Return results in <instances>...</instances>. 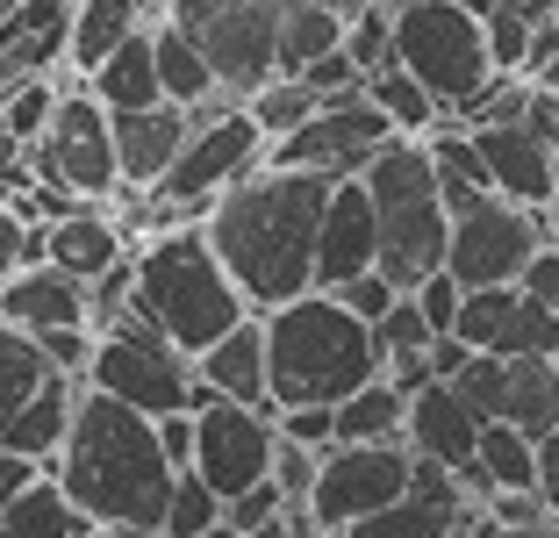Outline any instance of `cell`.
I'll list each match as a JSON object with an SVG mask.
<instances>
[{
	"mask_svg": "<svg viewBox=\"0 0 559 538\" xmlns=\"http://www.w3.org/2000/svg\"><path fill=\"white\" fill-rule=\"evenodd\" d=\"M330 187H337L330 173L265 159L259 173L230 179L201 209V230L237 273V288L251 294V309H280V302L316 288V237H323Z\"/></svg>",
	"mask_w": 559,
	"mask_h": 538,
	"instance_id": "cell-1",
	"label": "cell"
},
{
	"mask_svg": "<svg viewBox=\"0 0 559 538\" xmlns=\"http://www.w3.org/2000/svg\"><path fill=\"white\" fill-rule=\"evenodd\" d=\"M50 473L66 481V495L86 510L94 524H130V531H158L165 538V503H173V481L180 467L165 459L158 417L122 395L80 388V409H72V438L66 453L50 459Z\"/></svg>",
	"mask_w": 559,
	"mask_h": 538,
	"instance_id": "cell-2",
	"label": "cell"
},
{
	"mask_svg": "<svg viewBox=\"0 0 559 538\" xmlns=\"http://www.w3.org/2000/svg\"><path fill=\"white\" fill-rule=\"evenodd\" d=\"M265 352H273V409L345 402L366 381L388 374L373 324L330 288H309L295 302L265 309Z\"/></svg>",
	"mask_w": 559,
	"mask_h": 538,
	"instance_id": "cell-3",
	"label": "cell"
},
{
	"mask_svg": "<svg viewBox=\"0 0 559 538\" xmlns=\"http://www.w3.org/2000/svg\"><path fill=\"white\" fill-rule=\"evenodd\" d=\"M136 309L187 352H209L223 330H237L251 316V294L237 288V273L223 266V252L209 245L201 223H165L151 237H136Z\"/></svg>",
	"mask_w": 559,
	"mask_h": 538,
	"instance_id": "cell-4",
	"label": "cell"
},
{
	"mask_svg": "<svg viewBox=\"0 0 559 538\" xmlns=\"http://www.w3.org/2000/svg\"><path fill=\"white\" fill-rule=\"evenodd\" d=\"M359 179L380 215V273L402 294H416L430 273H444V252H452V201L438 187L430 144L424 137H395Z\"/></svg>",
	"mask_w": 559,
	"mask_h": 538,
	"instance_id": "cell-5",
	"label": "cell"
},
{
	"mask_svg": "<svg viewBox=\"0 0 559 538\" xmlns=\"http://www.w3.org/2000/svg\"><path fill=\"white\" fill-rule=\"evenodd\" d=\"M395 58L444 101V115H460L502 72L474 0H402L395 8Z\"/></svg>",
	"mask_w": 559,
	"mask_h": 538,
	"instance_id": "cell-6",
	"label": "cell"
},
{
	"mask_svg": "<svg viewBox=\"0 0 559 538\" xmlns=\"http://www.w3.org/2000/svg\"><path fill=\"white\" fill-rule=\"evenodd\" d=\"M86 381L108 388V395H122V402H136V409H151V417H165V409H194L201 359L187 352V344L165 338L130 294V302L100 324V344H94V359H86Z\"/></svg>",
	"mask_w": 559,
	"mask_h": 538,
	"instance_id": "cell-7",
	"label": "cell"
},
{
	"mask_svg": "<svg viewBox=\"0 0 559 538\" xmlns=\"http://www.w3.org/2000/svg\"><path fill=\"white\" fill-rule=\"evenodd\" d=\"M36 187H66L80 201H116L122 195V151H116V108L94 86H72L50 115V130L29 144Z\"/></svg>",
	"mask_w": 559,
	"mask_h": 538,
	"instance_id": "cell-8",
	"label": "cell"
},
{
	"mask_svg": "<svg viewBox=\"0 0 559 538\" xmlns=\"http://www.w3.org/2000/svg\"><path fill=\"white\" fill-rule=\"evenodd\" d=\"M165 15L201 44L223 94L251 101L280 80V0H165Z\"/></svg>",
	"mask_w": 559,
	"mask_h": 538,
	"instance_id": "cell-9",
	"label": "cell"
},
{
	"mask_svg": "<svg viewBox=\"0 0 559 538\" xmlns=\"http://www.w3.org/2000/svg\"><path fill=\"white\" fill-rule=\"evenodd\" d=\"M545 209L510 195H480L474 209L452 215V252L444 266L460 273V288H502V280H524V266L545 252Z\"/></svg>",
	"mask_w": 559,
	"mask_h": 538,
	"instance_id": "cell-10",
	"label": "cell"
},
{
	"mask_svg": "<svg viewBox=\"0 0 559 538\" xmlns=\"http://www.w3.org/2000/svg\"><path fill=\"white\" fill-rule=\"evenodd\" d=\"M395 137L402 130L388 122V108H380V101L359 86V94L323 101L301 130L273 137V144H265V159H273V165H309V173H330V179H352V173H366L380 151L395 144Z\"/></svg>",
	"mask_w": 559,
	"mask_h": 538,
	"instance_id": "cell-11",
	"label": "cell"
},
{
	"mask_svg": "<svg viewBox=\"0 0 559 538\" xmlns=\"http://www.w3.org/2000/svg\"><path fill=\"white\" fill-rule=\"evenodd\" d=\"M265 144H273V137H265V122L251 115V101H237V108H223V115H201L194 137H187V151L173 159V173H165L151 195L173 201V209H209L230 179L259 173Z\"/></svg>",
	"mask_w": 559,
	"mask_h": 538,
	"instance_id": "cell-12",
	"label": "cell"
},
{
	"mask_svg": "<svg viewBox=\"0 0 559 538\" xmlns=\"http://www.w3.org/2000/svg\"><path fill=\"white\" fill-rule=\"evenodd\" d=\"M409 473H416V445L409 438L330 445L323 473H316V489H309V510L323 517V531H352V524H366L373 510H388L395 495H409Z\"/></svg>",
	"mask_w": 559,
	"mask_h": 538,
	"instance_id": "cell-13",
	"label": "cell"
},
{
	"mask_svg": "<svg viewBox=\"0 0 559 538\" xmlns=\"http://www.w3.org/2000/svg\"><path fill=\"white\" fill-rule=\"evenodd\" d=\"M194 473H209L223 503L245 495L251 481H273V453H280V409H251L215 395L209 409H194Z\"/></svg>",
	"mask_w": 559,
	"mask_h": 538,
	"instance_id": "cell-14",
	"label": "cell"
},
{
	"mask_svg": "<svg viewBox=\"0 0 559 538\" xmlns=\"http://www.w3.org/2000/svg\"><path fill=\"white\" fill-rule=\"evenodd\" d=\"M474 517H480V495L466 489L444 459L416 453L409 495H395L388 510H373L366 524H352V538H452L460 524H474Z\"/></svg>",
	"mask_w": 559,
	"mask_h": 538,
	"instance_id": "cell-15",
	"label": "cell"
},
{
	"mask_svg": "<svg viewBox=\"0 0 559 538\" xmlns=\"http://www.w3.org/2000/svg\"><path fill=\"white\" fill-rule=\"evenodd\" d=\"M460 338L474 352H552L559 344V309H545L524 280H502V288H466L460 302Z\"/></svg>",
	"mask_w": 559,
	"mask_h": 538,
	"instance_id": "cell-16",
	"label": "cell"
},
{
	"mask_svg": "<svg viewBox=\"0 0 559 538\" xmlns=\"http://www.w3.org/2000/svg\"><path fill=\"white\" fill-rule=\"evenodd\" d=\"M0 324L36 330V338H44V330L94 324V280H80L72 266H58V259H29L22 273L0 280Z\"/></svg>",
	"mask_w": 559,
	"mask_h": 538,
	"instance_id": "cell-17",
	"label": "cell"
},
{
	"mask_svg": "<svg viewBox=\"0 0 559 538\" xmlns=\"http://www.w3.org/2000/svg\"><path fill=\"white\" fill-rule=\"evenodd\" d=\"M380 266V215L366 179H337L330 187V209H323V237H316V288H345V280L373 273Z\"/></svg>",
	"mask_w": 559,
	"mask_h": 538,
	"instance_id": "cell-18",
	"label": "cell"
},
{
	"mask_svg": "<svg viewBox=\"0 0 559 538\" xmlns=\"http://www.w3.org/2000/svg\"><path fill=\"white\" fill-rule=\"evenodd\" d=\"M480 424L488 417L460 395V381H424L409 395V445L424 459H444L452 473L480 467Z\"/></svg>",
	"mask_w": 559,
	"mask_h": 538,
	"instance_id": "cell-19",
	"label": "cell"
},
{
	"mask_svg": "<svg viewBox=\"0 0 559 538\" xmlns=\"http://www.w3.org/2000/svg\"><path fill=\"white\" fill-rule=\"evenodd\" d=\"M474 144H480V159H488V173H495V195L531 201V209H545V201L559 195V151L545 144L531 122H480Z\"/></svg>",
	"mask_w": 559,
	"mask_h": 538,
	"instance_id": "cell-20",
	"label": "cell"
},
{
	"mask_svg": "<svg viewBox=\"0 0 559 538\" xmlns=\"http://www.w3.org/2000/svg\"><path fill=\"white\" fill-rule=\"evenodd\" d=\"M72 8L80 0H15V15H0V86L72 66Z\"/></svg>",
	"mask_w": 559,
	"mask_h": 538,
	"instance_id": "cell-21",
	"label": "cell"
},
{
	"mask_svg": "<svg viewBox=\"0 0 559 538\" xmlns=\"http://www.w3.org/2000/svg\"><path fill=\"white\" fill-rule=\"evenodd\" d=\"M194 137V115L180 101H151V108H122L116 115V151H122V187H158L173 173V159Z\"/></svg>",
	"mask_w": 559,
	"mask_h": 538,
	"instance_id": "cell-22",
	"label": "cell"
},
{
	"mask_svg": "<svg viewBox=\"0 0 559 538\" xmlns=\"http://www.w3.org/2000/svg\"><path fill=\"white\" fill-rule=\"evenodd\" d=\"M201 359V381L215 395H230V402H251V409H273V352H265V309H251L237 330L209 344Z\"/></svg>",
	"mask_w": 559,
	"mask_h": 538,
	"instance_id": "cell-23",
	"label": "cell"
},
{
	"mask_svg": "<svg viewBox=\"0 0 559 538\" xmlns=\"http://www.w3.org/2000/svg\"><path fill=\"white\" fill-rule=\"evenodd\" d=\"M130 252H136V237L116 223V215H100V201H86V209H72V215H58V223H44V259L72 266L80 280L116 273Z\"/></svg>",
	"mask_w": 559,
	"mask_h": 538,
	"instance_id": "cell-24",
	"label": "cell"
},
{
	"mask_svg": "<svg viewBox=\"0 0 559 538\" xmlns=\"http://www.w3.org/2000/svg\"><path fill=\"white\" fill-rule=\"evenodd\" d=\"M80 388H86V374H66V366H58V374H50L44 388H36L29 402H22L15 417L0 424V445H15V453H29V459H44V467H50V459L66 453V438H72Z\"/></svg>",
	"mask_w": 559,
	"mask_h": 538,
	"instance_id": "cell-25",
	"label": "cell"
},
{
	"mask_svg": "<svg viewBox=\"0 0 559 538\" xmlns=\"http://www.w3.org/2000/svg\"><path fill=\"white\" fill-rule=\"evenodd\" d=\"M86 86H94L108 108H151V101H165V80H158V22L136 36H122L108 58H100L94 72H86Z\"/></svg>",
	"mask_w": 559,
	"mask_h": 538,
	"instance_id": "cell-26",
	"label": "cell"
},
{
	"mask_svg": "<svg viewBox=\"0 0 559 538\" xmlns=\"http://www.w3.org/2000/svg\"><path fill=\"white\" fill-rule=\"evenodd\" d=\"M158 15H165V0H80V8H72V72L86 80L122 36L151 30Z\"/></svg>",
	"mask_w": 559,
	"mask_h": 538,
	"instance_id": "cell-27",
	"label": "cell"
},
{
	"mask_svg": "<svg viewBox=\"0 0 559 538\" xmlns=\"http://www.w3.org/2000/svg\"><path fill=\"white\" fill-rule=\"evenodd\" d=\"M86 531H94V517L72 503L66 481H58L50 467L36 473L8 510H0V538H86Z\"/></svg>",
	"mask_w": 559,
	"mask_h": 538,
	"instance_id": "cell-28",
	"label": "cell"
},
{
	"mask_svg": "<svg viewBox=\"0 0 559 538\" xmlns=\"http://www.w3.org/2000/svg\"><path fill=\"white\" fill-rule=\"evenodd\" d=\"M388 438H409V388L380 374L337 402V445H388Z\"/></svg>",
	"mask_w": 559,
	"mask_h": 538,
	"instance_id": "cell-29",
	"label": "cell"
},
{
	"mask_svg": "<svg viewBox=\"0 0 559 538\" xmlns=\"http://www.w3.org/2000/svg\"><path fill=\"white\" fill-rule=\"evenodd\" d=\"M352 30L345 8H330V0H287L280 8V72H309L323 50H337Z\"/></svg>",
	"mask_w": 559,
	"mask_h": 538,
	"instance_id": "cell-30",
	"label": "cell"
},
{
	"mask_svg": "<svg viewBox=\"0 0 559 538\" xmlns=\"http://www.w3.org/2000/svg\"><path fill=\"white\" fill-rule=\"evenodd\" d=\"M502 424L531 431H559V359L552 352H516L510 359V409H502Z\"/></svg>",
	"mask_w": 559,
	"mask_h": 538,
	"instance_id": "cell-31",
	"label": "cell"
},
{
	"mask_svg": "<svg viewBox=\"0 0 559 538\" xmlns=\"http://www.w3.org/2000/svg\"><path fill=\"white\" fill-rule=\"evenodd\" d=\"M158 80H165V101H180V108H201V101L223 94L215 66L201 58V44L173 15H158Z\"/></svg>",
	"mask_w": 559,
	"mask_h": 538,
	"instance_id": "cell-32",
	"label": "cell"
},
{
	"mask_svg": "<svg viewBox=\"0 0 559 538\" xmlns=\"http://www.w3.org/2000/svg\"><path fill=\"white\" fill-rule=\"evenodd\" d=\"M366 94L388 108V122H395L402 137H430V130L444 122V101L430 94V86L416 80L402 58H395V66H380V72H366Z\"/></svg>",
	"mask_w": 559,
	"mask_h": 538,
	"instance_id": "cell-33",
	"label": "cell"
},
{
	"mask_svg": "<svg viewBox=\"0 0 559 538\" xmlns=\"http://www.w3.org/2000/svg\"><path fill=\"white\" fill-rule=\"evenodd\" d=\"M50 374H58V359L44 352V338H36V330L0 324V424H8V417H15V409L29 402Z\"/></svg>",
	"mask_w": 559,
	"mask_h": 538,
	"instance_id": "cell-34",
	"label": "cell"
},
{
	"mask_svg": "<svg viewBox=\"0 0 559 538\" xmlns=\"http://www.w3.org/2000/svg\"><path fill=\"white\" fill-rule=\"evenodd\" d=\"M480 467L495 489H538V438L495 417V424H480Z\"/></svg>",
	"mask_w": 559,
	"mask_h": 538,
	"instance_id": "cell-35",
	"label": "cell"
},
{
	"mask_svg": "<svg viewBox=\"0 0 559 538\" xmlns=\"http://www.w3.org/2000/svg\"><path fill=\"white\" fill-rule=\"evenodd\" d=\"M223 489H215L209 473H194L187 467L180 481H173V503H165V538H201V531H215L223 524Z\"/></svg>",
	"mask_w": 559,
	"mask_h": 538,
	"instance_id": "cell-36",
	"label": "cell"
},
{
	"mask_svg": "<svg viewBox=\"0 0 559 538\" xmlns=\"http://www.w3.org/2000/svg\"><path fill=\"white\" fill-rule=\"evenodd\" d=\"M58 101H66V86H50V72H29V80L0 86V122H8V130H15L22 144H36V137L50 130Z\"/></svg>",
	"mask_w": 559,
	"mask_h": 538,
	"instance_id": "cell-37",
	"label": "cell"
},
{
	"mask_svg": "<svg viewBox=\"0 0 559 538\" xmlns=\"http://www.w3.org/2000/svg\"><path fill=\"white\" fill-rule=\"evenodd\" d=\"M323 108V94H316L301 72H280V80H265L259 94H251V115L265 122V137H287V130H301L309 115Z\"/></svg>",
	"mask_w": 559,
	"mask_h": 538,
	"instance_id": "cell-38",
	"label": "cell"
},
{
	"mask_svg": "<svg viewBox=\"0 0 559 538\" xmlns=\"http://www.w3.org/2000/svg\"><path fill=\"white\" fill-rule=\"evenodd\" d=\"M373 338H380V359L395 366V359H424L430 344H438V324L424 316V302H416V294H402L395 309L373 324Z\"/></svg>",
	"mask_w": 559,
	"mask_h": 538,
	"instance_id": "cell-39",
	"label": "cell"
},
{
	"mask_svg": "<svg viewBox=\"0 0 559 538\" xmlns=\"http://www.w3.org/2000/svg\"><path fill=\"white\" fill-rule=\"evenodd\" d=\"M524 108H531V72H495V80L460 108V122L466 130H480V122H524Z\"/></svg>",
	"mask_w": 559,
	"mask_h": 538,
	"instance_id": "cell-40",
	"label": "cell"
},
{
	"mask_svg": "<svg viewBox=\"0 0 559 538\" xmlns=\"http://www.w3.org/2000/svg\"><path fill=\"white\" fill-rule=\"evenodd\" d=\"M345 50L366 72L395 66V8H388V0H366L359 15H352V30H345Z\"/></svg>",
	"mask_w": 559,
	"mask_h": 538,
	"instance_id": "cell-41",
	"label": "cell"
},
{
	"mask_svg": "<svg viewBox=\"0 0 559 538\" xmlns=\"http://www.w3.org/2000/svg\"><path fill=\"white\" fill-rule=\"evenodd\" d=\"M474 8H480V22H488L495 66H502V72H524V58H531V30H538V22H524L510 0H474Z\"/></svg>",
	"mask_w": 559,
	"mask_h": 538,
	"instance_id": "cell-42",
	"label": "cell"
},
{
	"mask_svg": "<svg viewBox=\"0 0 559 538\" xmlns=\"http://www.w3.org/2000/svg\"><path fill=\"white\" fill-rule=\"evenodd\" d=\"M460 395L495 424V417L510 409V359H502V352H474V359H466V374H460Z\"/></svg>",
	"mask_w": 559,
	"mask_h": 538,
	"instance_id": "cell-43",
	"label": "cell"
},
{
	"mask_svg": "<svg viewBox=\"0 0 559 538\" xmlns=\"http://www.w3.org/2000/svg\"><path fill=\"white\" fill-rule=\"evenodd\" d=\"M29 259H44V223H29L15 201H0V280L22 273Z\"/></svg>",
	"mask_w": 559,
	"mask_h": 538,
	"instance_id": "cell-44",
	"label": "cell"
},
{
	"mask_svg": "<svg viewBox=\"0 0 559 538\" xmlns=\"http://www.w3.org/2000/svg\"><path fill=\"white\" fill-rule=\"evenodd\" d=\"M280 438L330 453V445H337V402H295V409H280Z\"/></svg>",
	"mask_w": 559,
	"mask_h": 538,
	"instance_id": "cell-45",
	"label": "cell"
},
{
	"mask_svg": "<svg viewBox=\"0 0 559 538\" xmlns=\"http://www.w3.org/2000/svg\"><path fill=\"white\" fill-rule=\"evenodd\" d=\"M301 80H309L323 101H337V94H359V86H366V66L352 58L345 44H337V50H323V58H316V66L301 72Z\"/></svg>",
	"mask_w": 559,
	"mask_h": 538,
	"instance_id": "cell-46",
	"label": "cell"
},
{
	"mask_svg": "<svg viewBox=\"0 0 559 538\" xmlns=\"http://www.w3.org/2000/svg\"><path fill=\"white\" fill-rule=\"evenodd\" d=\"M280 503H287V489H280V481H251L245 495H230L223 524H237V531H265V524L280 517Z\"/></svg>",
	"mask_w": 559,
	"mask_h": 538,
	"instance_id": "cell-47",
	"label": "cell"
},
{
	"mask_svg": "<svg viewBox=\"0 0 559 538\" xmlns=\"http://www.w3.org/2000/svg\"><path fill=\"white\" fill-rule=\"evenodd\" d=\"M316 473H323V453H316V445H295V438H280V453H273V481H280V489L309 503Z\"/></svg>",
	"mask_w": 559,
	"mask_h": 538,
	"instance_id": "cell-48",
	"label": "cell"
},
{
	"mask_svg": "<svg viewBox=\"0 0 559 538\" xmlns=\"http://www.w3.org/2000/svg\"><path fill=\"white\" fill-rule=\"evenodd\" d=\"M416 302H424V316L438 324V338H444V330H460V302H466V288H460V273L444 266V273H430L424 288H416Z\"/></svg>",
	"mask_w": 559,
	"mask_h": 538,
	"instance_id": "cell-49",
	"label": "cell"
},
{
	"mask_svg": "<svg viewBox=\"0 0 559 538\" xmlns=\"http://www.w3.org/2000/svg\"><path fill=\"white\" fill-rule=\"evenodd\" d=\"M330 294H345V302L366 316V324H380V316H388V309L402 302V288H395L388 273H380V266H373V273H359V280H345V288H330Z\"/></svg>",
	"mask_w": 559,
	"mask_h": 538,
	"instance_id": "cell-50",
	"label": "cell"
},
{
	"mask_svg": "<svg viewBox=\"0 0 559 538\" xmlns=\"http://www.w3.org/2000/svg\"><path fill=\"white\" fill-rule=\"evenodd\" d=\"M158 438H165V459H173V467H194V438H201V431H194V409H165V417H158Z\"/></svg>",
	"mask_w": 559,
	"mask_h": 538,
	"instance_id": "cell-51",
	"label": "cell"
},
{
	"mask_svg": "<svg viewBox=\"0 0 559 538\" xmlns=\"http://www.w3.org/2000/svg\"><path fill=\"white\" fill-rule=\"evenodd\" d=\"M36 473H44V459H29V453H15V445H0V510L15 503L22 489H29Z\"/></svg>",
	"mask_w": 559,
	"mask_h": 538,
	"instance_id": "cell-52",
	"label": "cell"
},
{
	"mask_svg": "<svg viewBox=\"0 0 559 538\" xmlns=\"http://www.w3.org/2000/svg\"><path fill=\"white\" fill-rule=\"evenodd\" d=\"M524 288L538 294L545 309H559V245H552V237H545V252H538V259L524 266Z\"/></svg>",
	"mask_w": 559,
	"mask_h": 538,
	"instance_id": "cell-53",
	"label": "cell"
},
{
	"mask_svg": "<svg viewBox=\"0 0 559 538\" xmlns=\"http://www.w3.org/2000/svg\"><path fill=\"white\" fill-rule=\"evenodd\" d=\"M524 122H531V130H538L545 144L559 151V94H552V86H538V80H531V108H524Z\"/></svg>",
	"mask_w": 559,
	"mask_h": 538,
	"instance_id": "cell-54",
	"label": "cell"
},
{
	"mask_svg": "<svg viewBox=\"0 0 559 538\" xmlns=\"http://www.w3.org/2000/svg\"><path fill=\"white\" fill-rule=\"evenodd\" d=\"M538 489H545V503H552V517H559V431L538 438Z\"/></svg>",
	"mask_w": 559,
	"mask_h": 538,
	"instance_id": "cell-55",
	"label": "cell"
},
{
	"mask_svg": "<svg viewBox=\"0 0 559 538\" xmlns=\"http://www.w3.org/2000/svg\"><path fill=\"white\" fill-rule=\"evenodd\" d=\"M86 538H158V531H130V524H94Z\"/></svg>",
	"mask_w": 559,
	"mask_h": 538,
	"instance_id": "cell-56",
	"label": "cell"
},
{
	"mask_svg": "<svg viewBox=\"0 0 559 538\" xmlns=\"http://www.w3.org/2000/svg\"><path fill=\"white\" fill-rule=\"evenodd\" d=\"M531 80H538V86H552V94H559V58H552V66H538Z\"/></svg>",
	"mask_w": 559,
	"mask_h": 538,
	"instance_id": "cell-57",
	"label": "cell"
},
{
	"mask_svg": "<svg viewBox=\"0 0 559 538\" xmlns=\"http://www.w3.org/2000/svg\"><path fill=\"white\" fill-rule=\"evenodd\" d=\"M545 230H552V245H559V195L545 201Z\"/></svg>",
	"mask_w": 559,
	"mask_h": 538,
	"instance_id": "cell-58",
	"label": "cell"
},
{
	"mask_svg": "<svg viewBox=\"0 0 559 538\" xmlns=\"http://www.w3.org/2000/svg\"><path fill=\"white\" fill-rule=\"evenodd\" d=\"M201 538H251V531H237V524H215V531H201Z\"/></svg>",
	"mask_w": 559,
	"mask_h": 538,
	"instance_id": "cell-59",
	"label": "cell"
},
{
	"mask_svg": "<svg viewBox=\"0 0 559 538\" xmlns=\"http://www.w3.org/2000/svg\"><path fill=\"white\" fill-rule=\"evenodd\" d=\"M452 538H480V517H474V524H460V531H452Z\"/></svg>",
	"mask_w": 559,
	"mask_h": 538,
	"instance_id": "cell-60",
	"label": "cell"
},
{
	"mask_svg": "<svg viewBox=\"0 0 559 538\" xmlns=\"http://www.w3.org/2000/svg\"><path fill=\"white\" fill-rule=\"evenodd\" d=\"M0 15H15V0H0Z\"/></svg>",
	"mask_w": 559,
	"mask_h": 538,
	"instance_id": "cell-61",
	"label": "cell"
},
{
	"mask_svg": "<svg viewBox=\"0 0 559 538\" xmlns=\"http://www.w3.org/2000/svg\"><path fill=\"white\" fill-rule=\"evenodd\" d=\"M388 8H402V0H388Z\"/></svg>",
	"mask_w": 559,
	"mask_h": 538,
	"instance_id": "cell-62",
	"label": "cell"
},
{
	"mask_svg": "<svg viewBox=\"0 0 559 538\" xmlns=\"http://www.w3.org/2000/svg\"><path fill=\"white\" fill-rule=\"evenodd\" d=\"M552 359H559V344H552Z\"/></svg>",
	"mask_w": 559,
	"mask_h": 538,
	"instance_id": "cell-63",
	"label": "cell"
}]
</instances>
